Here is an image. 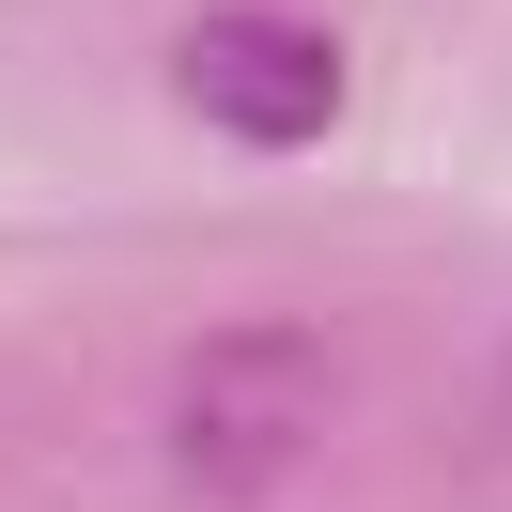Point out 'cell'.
I'll use <instances>...</instances> for the list:
<instances>
[{
    "label": "cell",
    "instance_id": "cell-3",
    "mask_svg": "<svg viewBox=\"0 0 512 512\" xmlns=\"http://www.w3.org/2000/svg\"><path fill=\"white\" fill-rule=\"evenodd\" d=\"M497 435H512V342H497Z\"/></svg>",
    "mask_w": 512,
    "mask_h": 512
},
{
    "label": "cell",
    "instance_id": "cell-2",
    "mask_svg": "<svg viewBox=\"0 0 512 512\" xmlns=\"http://www.w3.org/2000/svg\"><path fill=\"white\" fill-rule=\"evenodd\" d=\"M357 94V47L326 32L311 0H202L171 32V109L233 156H311Z\"/></svg>",
    "mask_w": 512,
    "mask_h": 512
},
{
    "label": "cell",
    "instance_id": "cell-1",
    "mask_svg": "<svg viewBox=\"0 0 512 512\" xmlns=\"http://www.w3.org/2000/svg\"><path fill=\"white\" fill-rule=\"evenodd\" d=\"M326 435H342V342H326L311 311L202 326V342L171 357V388H156V466H171V497H202V512L295 497V466H311Z\"/></svg>",
    "mask_w": 512,
    "mask_h": 512
}]
</instances>
